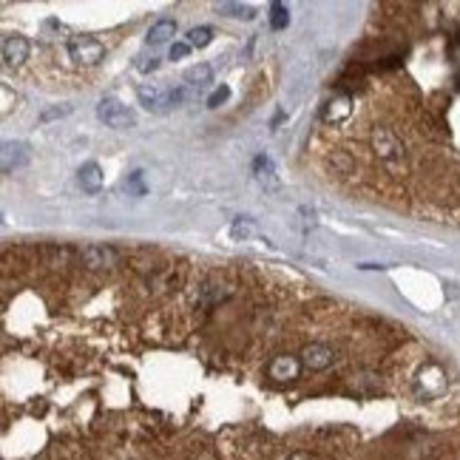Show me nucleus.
I'll return each instance as SVG.
<instances>
[{
    "label": "nucleus",
    "instance_id": "1",
    "mask_svg": "<svg viewBox=\"0 0 460 460\" xmlns=\"http://www.w3.org/2000/svg\"><path fill=\"white\" fill-rule=\"evenodd\" d=\"M369 145H372V151H375V157H378L383 165H387V168H392L395 174L407 171L409 153H407L404 139H401L392 128H387V125H375V128L369 131Z\"/></svg>",
    "mask_w": 460,
    "mask_h": 460
},
{
    "label": "nucleus",
    "instance_id": "2",
    "mask_svg": "<svg viewBox=\"0 0 460 460\" xmlns=\"http://www.w3.org/2000/svg\"><path fill=\"white\" fill-rule=\"evenodd\" d=\"M136 97H139V106H145L148 111H168L174 106L182 103V91L177 89H162L157 83H142L136 86Z\"/></svg>",
    "mask_w": 460,
    "mask_h": 460
},
{
    "label": "nucleus",
    "instance_id": "3",
    "mask_svg": "<svg viewBox=\"0 0 460 460\" xmlns=\"http://www.w3.org/2000/svg\"><path fill=\"white\" fill-rule=\"evenodd\" d=\"M97 117H100V122H106V125L114 128V131H128V128L136 125V114H134V108L122 106V103L114 100V97L100 100V106H97Z\"/></svg>",
    "mask_w": 460,
    "mask_h": 460
},
{
    "label": "nucleus",
    "instance_id": "4",
    "mask_svg": "<svg viewBox=\"0 0 460 460\" xmlns=\"http://www.w3.org/2000/svg\"><path fill=\"white\" fill-rule=\"evenodd\" d=\"M68 57H71L77 65H97V63L106 57V46H103L97 37L80 34V37H71V40H68Z\"/></svg>",
    "mask_w": 460,
    "mask_h": 460
},
{
    "label": "nucleus",
    "instance_id": "5",
    "mask_svg": "<svg viewBox=\"0 0 460 460\" xmlns=\"http://www.w3.org/2000/svg\"><path fill=\"white\" fill-rule=\"evenodd\" d=\"M80 262L89 267V270H114L120 264V253L111 248V245H86L80 250Z\"/></svg>",
    "mask_w": 460,
    "mask_h": 460
},
{
    "label": "nucleus",
    "instance_id": "6",
    "mask_svg": "<svg viewBox=\"0 0 460 460\" xmlns=\"http://www.w3.org/2000/svg\"><path fill=\"white\" fill-rule=\"evenodd\" d=\"M301 366L307 369V372H324V369H330L333 364H336V350L330 347V344H319V341H313V344H307L304 350H301Z\"/></svg>",
    "mask_w": 460,
    "mask_h": 460
},
{
    "label": "nucleus",
    "instance_id": "7",
    "mask_svg": "<svg viewBox=\"0 0 460 460\" xmlns=\"http://www.w3.org/2000/svg\"><path fill=\"white\" fill-rule=\"evenodd\" d=\"M301 358L298 355H287V352H281V355H276L270 364H267V378L270 381H276V383H290V381H295L298 375H301Z\"/></svg>",
    "mask_w": 460,
    "mask_h": 460
},
{
    "label": "nucleus",
    "instance_id": "8",
    "mask_svg": "<svg viewBox=\"0 0 460 460\" xmlns=\"http://www.w3.org/2000/svg\"><path fill=\"white\" fill-rule=\"evenodd\" d=\"M29 40L26 37H20V34H12V37H6L4 40V63L9 65V68H20L26 60H29Z\"/></svg>",
    "mask_w": 460,
    "mask_h": 460
},
{
    "label": "nucleus",
    "instance_id": "9",
    "mask_svg": "<svg viewBox=\"0 0 460 460\" xmlns=\"http://www.w3.org/2000/svg\"><path fill=\"white\" fill-rule=\"evenodd\" d=\"M29 145L26 142H6L4 145V174H15L29 162Z\"/></svg>",
    "mask_w": 460,
    "mask_h": 460
},
{
    "label": "nucleus",
    "instance_id": "10",
    "mask_svg": "<svg viewBox=\"0 0 460 460\" xmlns=\"http://www.w3.org/2000/svg\"><path fill=\"white\" fill-rule=\"evenodd\" d=\"M77 182L86 193H100L103 188V168L97 162H86L80 171H77Z\"/></svg>",
    "mask_w": 460,
    "mask_h": 460
},
{
    "label": "nucleus",
    "instance_id": "11",
    "mask_svg": "<svg viewBox=\"0 0 460 460\" xmlns=\"http://www.w3.org/2000/svg\"><path fill=\"white\" fill-rule=\"evenodd\" d=\"M174 34H177V20H171V18H160L157 23H153V26L148 29L145 40H148L151 46H162V43H168Z\"/></svg>",
    "mask_w": 460,
    "mask_h": 460
},
{
    "label": "nucleus",
    "instance_id": "12",
    "mask_svg": "<svg viewBox=\"0 0 460 460\" xmlns=\"http://www.w3.org/2000/svg\"><path fill=\"white\" fill-rule=\"evenodd\" d=\"M350 114H352V100L341 94V97H336V100L327 103V108H324V122L338 125V122H344Z\"/></svg>",
    "mask_w": 460,
    "mask_h": 460
},
{
    "label": "nucleus",
    "instance_id": "13",
    "mask_svg": "<svg viewBox=\"0 0 460 460\" xmlns=\"http://www.w3.org/2000/svg\"><path fill=\"white\" fill-rule=\"evenodd\" d=\"M253 174H256V179H259L264 188H273V185H276V165H273L270 157H264V153H259V157H256Z\"/></svg>",
    "mask_w": 460,
    "mask_h": 460
},
{
    "label": "nucleus",
    "instance_id": "14",
    "mask_svg": "<svg viewBox=\"0 0 460 460\" xmlns=\"http://www.w3.org/2000/svg\"><path fill=\"white\" fill-rule=\"evenodd\" d=\"M327 168H330L333 174L347 177V174L355 171V162H352V157H350L347 151H333V153H327Z\"/></svg>",
    "mask_w": 460,
    "mask_h": 460
},
{
    "label": "nucleus",
    "instance_id": "15",
    "mask_svg": "<svg viewBox=\"0 0 460 460\" xmlns=\"http://www.w3.org/2000/svg\"><path fill=\"white\" fill-rule=\"evenodd\" d=\"M210 77H213V71H210V65L207 63H196V65H191L188 71H185V83L188 86H205V83H210Z\"/></svg>",
    "mask_w": 460,
    "mask_h": 460
},
{
    "label": "nucleus",
    "instance_id": "16",
    "mask_svg": "<svg viewBox=\"0 0 460 460\" xmlns=\"http://www.w3.org/2000/svg\"><path fill=\"white\" fill-rule=\"evenodd\" d=\"M216 12L219 15H227V18H245V20L253 18V9L245 6V4H216Z\"/></svg>",
    "mask_w": 460,
    "mask_h": 460
},
{
    "label": "nucleus",
    "instance_id": "17",
    "mask_svg": "<svg viewBox=\"0 0 460 460\" xmlns=\"http://www.w3.org/2000/svg\"><path fill=\"white\" fill-rule=\"evenodd\" d=\"M210 40H213V29H210V26H196V29L188 32V46H191V49H193V46H196V49H205Z\"/></svg>",
    "mask_w": 460,
    "mask_h": 460
},
{
    "label": "nucleus",
    "instance_id": "18",
    "mask_svg": "<svg viewBox=\"0 0 460 460\" xmlns=\"http://www.w3.org/2000/svg\"><path fill=\"white\" fill-rule=\"evenodd\" d=\"M287 23H290L287 6H284V4H270V26H273L276 32H281V29H287Z\"/></svg>",
    "mask_w": 460,
    "mask_h": 460
},
{
    "label": "nucleus",
    "instance_id": "19",
    "mask_svg": "<svg viewBox=\"0 0 460 460\" xmlns=\"http://www.w3.org/2000/svg\"><path fill=\"white\" fill-rule=\"evenodd\" d=\"M71 114V106L68 103H63V106H54V108H46V111H40V122H51V120H60V117H68Z\"/></svg>",
    "mask_w": 460,
    "mask_h": 460
},
{
    "label": "nucleus",
    "instance_id": "20",
    "mask_svg": "<svg viewBox=\"0 0 460 460\" xmlns=\"http://www.w3.org/2000/svg\"><path fill=\"white\" fill-rule=\"evenodd\" d=\"M230 100V89L227 86H219L210 97H207V108H219V106H224Z\"/></svg>",
    "mask_w": 460,
    "mask_h": 460
},
{
    "label": "nucleus",
    "instance_id": "21",
    "mask_svg": "<svg viewBox=\"0 0 460 460\" xmlns=\"http://www.w3.org/2000/svg\"><path fill=\"white\" fill-rule=\"evenodd\" d=\"M136 68L142 71V74H151V71H157L160 68V57H139V63H136Z\"/></svg>",
    "mask_w": 460,
    "mask_h": 460
},
{
    "label": "nucleus",
    "instance_id": "22",
    "mask_svg": "<svg viewBox=\"0 0 460 460\" xmlns=\"http://www.w3.org/2000/svg\"><path fill=\"white\" fill-rule=\"evenodd\" d=\"M188 51H191L188 43H174L171 51H168V60H182V57H188Z\"/></svg>",
    "mask_w": 460,
    "mask_h": 460
},
{
    "label": "nucleus",
    "instance_id": "23",
    "mask_svg": "<svg viewBox=\"0 0 460 460\" xmlns=\"http://www.w3.org/2000/svg\"><path fill=\"white\" fill-rule=\"evenodd\" d=\"M128 188H131L134 193H145V188H142V171H136V174L131 177V182H128Z\"/></svg>",
    "mask_w": 460,
    "mask_h": 460
},
{
    "label": "nucleus",
    "instance_id": "24",
    "mask_svg": "<svg viewBox=\"0 0 460 460\" xmlns=\"http://www.w3.org/2000/svg\"><path fill=\"white\" fill-rule=\"evenodd\" d=\"M287 460H316V457H313L310 452H295V454H290Z\"/></svg>",
    "mask_w": 460,
    "mask_h": 460
}]
</instances>
